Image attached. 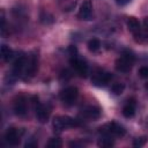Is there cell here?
<instances>
[{
  "label": "cell",
  "instance_id": "2e32d148",
  "mask_svg": "<svg viewBox=\"0 0 148 148\" xmlns=\"http://www.w3.org/2000/svg\"><path fill=\"white\" fill-rule=\"evenodd\" d=\"M126 24H127V28H128V30L132 32V34H138V32H140V22L135 18V17H133V16H131V17H128L127 18V21H126Z\"/></svg>",
  "mask_w": 148,
  "mask_h": 148
},
{
  "label": "cell",
  "instance_id": "3957f363",
  "mask_svg": "<svg viewBox=\"0 0 148 148\" xmlns=\"http://www.w3.org/2000/svg\"><path fill=\"white\" fill-rule=\"evenodd\" d=\"M32 104L36 112V118L39 123H46L51 114V106L49 104H42L38 102L37 96H32Z\"/></svg>",
  "mask_w": 148,
  "mask_h": 148
},
{
  "label": "cell",
  "instance_id": "f1b7e54d",
  "mask_svg": "<svg viewBox=\"0 0 148 148\" xmlns=\"http://www.w3.org/2000/svg\"><path fill=\"white\" fill-rule=\"evenodd\" d=\"M143 27L148 30V17H145L143 18Z\"/></svg>",
  "mask_w": 148,
  "mask_h": 148
},
{
  "label": "cell",
  "instance_id": "83f0119b",
  "mask_svg": "<svg viewBox=\"0 0 148 148\" xmlns=\"http://www.w3.org/2000/svg\"><path fill=\"white\" fill-rule=\"evenodd\" d=\"M25 147H27V148H30V147H37V142H27V143H25Z\"/></svg>",
  "mask_w": 148,
  "mask_h": 148
},
{
  "label": "cell",
  "instance_id": "5bb4252c",
  "mask_svg": "<svg viewBox=\"0 0 148 148\" xmlns=\"http://www.w3.org/2000/svg\"><path fill=\"white\" fill-rule=\"evenodd\" d=\"M135 105H136L135 98L128 99L127 103L125 104V106L123 108V114H124V117H126V118L134 117V114H135Z\"/></svg>",
  "mask_w": 148,
  "mask_h": 148
},
{
  "label": "cell",
  "instance_id": "4fadbf2b",
  "mask_svg": "<svg viewBox=\"0 0 148 148\" xmlns=\"http://www.w3.org/2000/svg\"><path fill=\"white\" fill-rule=\"evenodd\" d=\"M5 140L9 146L15 147V146H18V143L21 141V135L16 128L10 127L7 130V132L5 134Z\"/></svg>",
  "mask_w": 148,
  "mask_h": 148
},
{
  "label": "cell",
  "instance_id": "5b68a950",
  "mask_svg": "<svg viewBox=\"0 0 148 148\" xmlns=\"http://www.w3.org/2000/svg\"><path fill=\"white\" fill-rule=\"evenodd\" d=\"M99 132H101V133L109 134V135H111V136H113V138H121V136H124L125 133H126L125 128H124L120 124H118V123H116V121H111V123L105 124L103 127L99 128Z\"/></svg>",
  "mask_w": 148,
  "mask_h": 148
},
{
  "label": "cell",
  "instance_id": "484cf974",
  "mask_svg": "<svg viewBox=\"0 0 148 148\" xmlns=\"http://www.w3.org/2000/svg\"><path fill=\"white\" fill-rule=\"evenodd\" d=\"M132 0H116V3L118 6H126L127 3H130Z\"/></svg>",
  "mask_w": 148,
  "mask_h": 148
},
{
  "label": "cell",
  "instance_id": "8fae6325",
  "mask_svg": "<svg viewBox=\"0 0 148 148\" xmlns=\"http://www.w3.org/2000/svg\"><path fill=\"white\" fill-rule=\"evenodd\" d=\"M91 13H92V2H91V0H84L80 6L77 17L80 20L88 21V20L91 18Z\"/></svg>",
  "mask_w": 148,
  "mask_h": 148
},
{
  "label": "cell",
  "instance_id": "7a4b0ae2",
  "mask_svg": "<svg viewBox=\"0 0 148 148\" xmlns=\"http://www.w3.org/2000/svg\"><path fill=\"white\" fill-rule=\"evenodd\" d=\"M52 126H53L54 131L61 132L67 128H73V127L80 126V121L69 116H57L52 120Z\"/></svg>",
  "mask_w": 148,
  "mask_h": 148
},
{
  "label": "cell",
  "instance_id": "7c38bea8",
  "mask_svg": "<svg viewBox=\"0 0 148 148\" xmlns=\"http://www.w3.org/2000/svg\"><path fill=\"white\" fill-rule=\"evenodd\" d=\"M13 110L14 113L18 117H23L27 114L28 112V106H27V99L23 96H18L15 101H14V105H13Z\"/></svg>",
  "mask_w": 148,
  "mask_h": 148
},
{
  "label": "cell",
  "instance_id": "e0dca14e",
  "mask_svg": "<svg viewBox=\"0 0 148 148\" xmlns=\"http://www.w3.org/2000/svg\"><path fill=\"white\" fill-rule=\"evenodd\" d=\"M13 58H14V51L6 44H2L1 45V59L3 61H9Z\"/></svg>",
  "mask_w": 148,
  "mask_h": 148
},
{
  "label": "cell",
  "instance_id": "52a82bcc",
  "mask_svg": "<svg viewBox=\"0 0 148 148\" xmlns=\"http://www.w3.org/2000/svg\"><path fill=\"white\" fill-rule=\"evenodd\" d=\"M111 79H112L111 73H109L106 71H103V69H96L92 74L91 82L96 87H104L111 81Z\"/></svg>",
  "mask_w": 148,
  "mask_h": 148
},
{
  "label": "cell",
  "instance_id": "30bf717a",
  "mask_svg": "<svg viewBox=\"0 0 148 148\" xmlns=\"http://www.w3.org/2000/svg\"><path fill=\"white\" fill-rule=\"evenodd\" d=\"M37 68H38V56L36 53H32L27 59V66L24 73L28 77H31L37 72Z\"/></svg>",
  "mask_w": 148,
  "mask_h": 148
},
{
  "label": "cell",
  "instance_id": "277c9868",
  "mask_svg": "<svg viewBox=\"0 0 148 148\" xmlns=\"http://www.w3.org/2000/svg\"><path fill=\"white\" fill-rule=\"evenodd\" d=\"M27 59H28V57L24 56L23 53L15 58V60H14V62H13V67H12L10 74L8 73L9 76H10V79H12V81H15V80H16L17 77H20V76L22 75V73L25 71Z\"/></svg>",
  "mask_w": 148,
  "mask_h": 148
},
{
  "label": "cell",
  "instance_id": "ffe728a7",
  "mask_svg": "<svg viewBox=\"0 0 148 148\" xmlns=\"http://www.w3.org/2000/svg\"><path fill=\"white\" fill-rule=\"evenodd\" d=\"M124 90H125V84L124 83H114L111 87V91L114 95H120V94L124 92Z\"/></svg>",
  "mask_w": 148,
  "mask_h": 148
},
{
  "label": "cell",
  "instance_id": "ac0fdd59",
  "mask_svg": "<svg viewBox=\"0 0 148 148\" xmlns=\"http://www.w3.org/2000/svg\"><path fill=\"white\" fill-rule=\"evenodd\" d=\"M88 49H89V51H91V52L98 51V50L101 49V42H99V39H97V38L90 39V40L88 42Z\"/></svg>",
  "mask_w": 148,
  "mask_h": 148
},
{
  "label": "cell",
  "instance_id": "d6986e66",
  "mask_svg": "<svg viewBox=\"0 0 148 148\" xmlns=\"http://www.w3.org/2000/svg\"><path fill=\"white\" fill-rule=\"evenodd\" d=\"M61 146H62V141H61L60 138H51L46 142L47 148H60Z\"/></svg>",
  "mask_w": 148,
  "mask_h": 148
},
{
  "label": "cell",
  "instance_id": "d4e9b609",
  "mask_svg": "<svg viewBox=\"0 0 148 148\" xmlns=\"http://www.w3.org/2000/svg\"><path fill=\"white\" fill-rule=\"evenodd\" d=\"M68 52H69V56H71V58H72V57H75V56H77V49H76V46H74V45H71V46L68 47Z\"/></svg>",
  "mask_w": 148,
  "mask_h": 148
},
{
  "label": "cell",
  "instance_id": "ba28073f",
  "mask_svg": "<svg viewBox=\"0 0 148 148\" xmlns=\"http://www.w3.org/2000/svg\"><path fill=\"white\" fill-rule=\"evenodd\" d=\"M72 67L75 69V72L81 76V77H86L88 75V72H89V67H88V64L86 60L79 58V56H75V57H72L71 60H69Z\"/></svg>",
  "mask_w": 148,
  "mask_h": 148
},
{
  "label": "cell",
  "instance_id": "9c48e42d",
  "mask_svg": "<svg viewBox=\"0 0 148 148\" xmlns=\"http://www.w3.org/2000/svg\"><path fill=\"white\" fill-rule=\"evenodd\" d=\"M102 110L95 105H87L81 109V116L89 120H96L101 117Z\"/></svg>",
  "mask_w": 148,
  "mask_h": 148
},
{
  "label": "cell",
  "instance_id": "9a60e30c",
  "mask_svg": "<svg viewBox=\"0 0 148 148\" xmlns=\"http://www.w3.org/2000/svg\"><path fill=\"white\" fill-rule=\"evenodd\" d=\"M113 143H114V138L113 136H111L109 134H105V133H101L98 142H97V145L99 147H111V146H113Z\"/></svg>",
  "mask_w": 148,
  "mask_h": 148
},
{
  "label": "cell",
  "instance_id": "8992f818",
  "mask_svg": "<svg viewBox=\"0 0 148 148\" xmlns=\"http://www.w3.org/2000/svg\"><path fill=\"white\" fill-rule=\"evenodd\" d=\"M77 96H79V90L76 87H67L62 89L59 95L60 101L65 105H73L77 99Z\"/></svg>",
  "mask_w": 148,
  "mask_h": 148
},
{
  "label": "cell",
  "instance_id": "603a6c76",
  "mask_svg": "<svg viewBox=\"0 0 148 148\" xmlns=\"http://www.w3.org/2000/svg\"><path fill=\"white\" fill-rule=\"evenodd\" d=\"M139 75L142 79H148V66H142L139 69Z\"/></svg>",
  "mask_w": 148,
  "mask_h": 148
},
{
  "label": "cell",
  "instance_id": "7402d4cb",
  "mask_svg": "<svg viewBox=\"0 0 148 148\" xmlns=\"http://www.w3.org/2000/svg\"><path fill=\"white\" fill-rule=\"evenodd\" d=\"M40 21L43 23H45V24H50V23H53L54 18H53V16L51 14L45 13V12H42L40 13Z\"/></svg>",
  "mask_w": 148,
  "mask_h": 148
},
{
  "label": "cell",
  "instance_id": "cb8c5ba5",
  "mask_svg": "<svg viewBox=\"0 0 148 148\" xmlns=\"http://www.w3.org/2000/svg\"><path fill=\"white\" fill-rule=\"evenodd\" d=\"M6 32V17H5V12L1 10V35L5 36Z\"/></svg>",
  "mask_w": 148,
  "mask_h": 148
},
{
  "label": "cell",
  "instance_id": "44dd1931",
  "mask_svg": "<svg viewBox=\"0 0 148 148\" xmlns=\"http://www.w3.org/2000/svg\"><path fill=\"white\" fill-rule=\"evenodd\" d=\"M147 140H148V136H146V135L140 136V138H136V139L133 140V147H135V148H140V147H142V146L146 145Z\"/></svg>",
  "mask_w": 148,
  "mask_h": 148
},
{
  "label": "cell",
  "instance_id": "6da1fadb",
  "mask_svg": "<svg viewBox=\"0 0 148 148\" xmlns=\"http://www.w3.org/2000/svg\"><path fill=\"white\" fill-rule=\"evenodd\" d=\"M135 62V54L131 50H124L116 60V69L121 73H128Z\"/></svg>",
  "mask_w": 148,
  "mask_h": 148
},
{
  "label": "cell",
  "instance_id": "4316f807",
  "mask_svg": "<svg viewBox=\"0 0 148 148\" xmlns=\"http://www.w3.org/2000/svg\"><path fill=\"white\" fill-rule=\"evenodd\" d=\"M68 146H69V147H74V148H76V147H82V146H83V143H81V142H76V141H73V142H69V143H68Z\"/></svg>",
  "mask_w": 148,
  "mask_h": 148
}]
</instances>
